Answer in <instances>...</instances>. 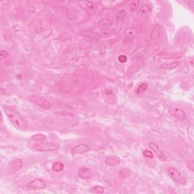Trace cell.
Instances as JSON below:
<instances>
[{"instance_id":"cell-1","label":"cell","mask_w":194,"mask_h":194,"mask_svg":"<svg viewBox=\"0 0 194 194\" xmlns=\"http://www.w3.org/2000/svg\"><path fill=\"white\" fill-rule=\"evenodd\" d=\"M3 110L7 118L15 128L19 130H22V131L26 130L28 128V125L26 121L24 120L22 115L19 112H17L15 109L12 108L11 107L5 106L3 108Z\"/></svg>"},{"instance_id":"cell-2","label":"cell","mask_w":194,"mask_h":194,"mask_svg":"<svg viewBox=\"0 0 194 194\" xmlns=\"http://www.w3.org/2000/svg\"><path fill=\"white\" fill-rule=\"evenodd\" d=\"M33 148L39 152H53L58 150L60 148L59 144L54 142H42L35 143L33 145Z\"/></svg>"},{"instance_id":"cell-3","label":"cell","mask_w":194,"mask_h":194,"mask_svg":"<svg viewBox=\"0 0 194 194\" xmlns=\"http://www.w3.org/2000/svg\"><path fill=\"white\" fill-rule=\"evenodd\" d=\"M168 175L175 183L184 185L187 183V179L181 175V172L174 167H170L168 169Z\"/></svg>"},{"instance_id":"cell-4","label":"cell","mask_w":194,"mask_h":194,"mask_svg":"<svg viewBox=\"0 0 194 194\" xmlns=\"http://www.w3.org/2000/svg\"><path fill=\"white\" fill-rule=\"evenodd\" d=\"M30 99L32 102H34L36 105H39L40 107L43 108L46 110L51 109L52 108V104L45 97L39 96H32L30 97Z\"/></svg>"},{"instance_id":"cell-5","label":"cell","mask_w":194,"mask_h":194,"mask_svg":"<svg viewBox=\"0 0 194 194\" xmlns=\"http://www.w3.org/2000/svg\"><path fill=\"white\" fill-rule=\"evenodd\" d=\"M26 188L28 190H44L46 188V183L44 180L37 178L30 181L26 184Z\"/></svg>"},{"instance_id":"cell-6","label":"cell","mask_w":194,"mask_h":194,"mask_svg":"<svg viewBox=\"0 0 194 194\" xmlns=\"http://www.w3.org/2000/svg\"><path fill=\"white\" fill-rule=\"evenodd\" d=\"M148 146H149V149L155 154V155L158 157V159H159V160L162 161V162H165V161L167 160L166 155L161 151L159 146L157 145L155 142H150L149 143Z\"/></svg>"},{"instance_id":"cell-7","label":"cell","mask_w":194,"mask_h":194,"mask_svg":"<svg viewBox=\"0 0 194 194\" xmlns=\"http://www.w3.org/2000/svg\"><path fill=\"white\" fill-rule=\"evenodd\" d=\"M170 114L180 121H184L187 118V115L184 111L179 107H172L170 109Z\"/></svg>"},{"instance_id":"cell-8","label":"cell","mask_w":194,"mask_h":194,"mask_svg":"<svg viewBox=\"0 0 194 194\" xmlns=\"http://www.w3.org/2000/svg\"><path fill=\"white\" fill-rule=\"evenodd\" d=\"M78 175L81 179L88 180L92 178L93 173L90 168H87V167H81L78 169Z\"/></svg>"},{"instance_id":"cell-9","label":"cell","mask_w":194,"mask_h":194,"mask_svg":"<svg viewBox=\"0 0 194 194\" xmlns=\"http://www.w3.org/2000/svg\"><path fill=\"white\" fill-rule=\"evenodd\" d=\"M90 150V147L87 144H80V145L75 146V147L72 149V154L76 155V154H84L88 152Z\"/></svg>"},{"instance_id":"cell-10","label":"cell","mask_w":194,"mask_h":194,"mask_svg":"<svg viewBox=\"0 0 194 194\" xmlns=\"http://www.w3.org/2000/svg\"><path fill=\"white\" fill-rule=\"evenodd\" d=\"M23 162L21 159H16L11 161L8 165V169L11 172H18L22 168Z\"/></svg>"},{"instance_id":"cell-11","label":"cell","mask_w":194,"mask_h":194,"mask_svg":"<svg viewBox=\"0 0 194 194\" xmlns=\"http://www.w3.org/2000/svg\"><path fill=\"white\" fill-rule=\"evenodd\" d=\"M121 160L118 156H115V155H112V156L107 157L106 159H105V163L107 165L111 167L115 166V165H119Z\"/></svg>"},{"instance_id":"cell-12","label":"cell","mask_w":194,"mask_h":194,"mask_svg":"<svg viewBox=\"0 0 194 194\" xmlns=\"http://www.w3.org/2000/svg\"><path fill=\"white\" fill-rule=\"evenodd\" d=\"M31 140L34 141L35 143H42L46 142L47 140V137L46 135L42 134H35L31 137Z\"/></svg>"},{"instance_id":"cell-13","label":"cell","mask_w":194,"mask_h":194,"mask_svg":"<svg viewBox=\"0 0 194 194\" xmlns=\"http://www.w3.org/2000/svg\"><path fill=\"white\" fill-rule=\"evenodd\" d=\"M161 34V27L159 24H156L155 27H154L153 30L152 31V33H151V38L152 39H155V38H159L160 37Z\"/></svg>"},{"instance_id":"cell-14","label":"cell","mask_w":194,"mask_h":194,"mask_svg":"<svg viewBox=\"0 0 194 194\" xmlns=\"http://www.w3.org/2000/svg\"><path fill=\"white\" fill-rule=\"evenodd\" d=\"M52 168L54 172H62V171L64 170V168H65V165L60 162H54V163L52 164Z\"/></svg>"},{"instance_id":"cell-15","label":"cell","mask_w":194,"mask_h":194,"mask_svg":"<svg viewBox=\"0 0 194 194\" xmlns=\"http://www.w3.org/2000/svg\"><path fill=\"white\" fill-rule=\"evenodd\" d=\"M152 10V5L149 3H144L140 6V11L143 14H146Z\"/></svg>"},{"instance_id":"cell-16","label":"cell","mask_w":194,"mask_h":194,"mask_svg":"<svg viewBox=\"0 0 194 194\" xmlns=\"http://www.w3.org/2000/svg\"><path fill=\"white\" fill-rule=\"evenodd\" d=\"M90 191L91 193H103L105 190H104L103 187L100 186V185H96V186L93 187Z\"/></svg>"},{"instance_id":"cell-17","label":"cell","mask_w":194,"mask_h":194,"mask_svg":"<svg viewBox=\"0 0 194 194\" xmlns=\"http://www.w3.org/2000/svg\"><path fill=\"white\" fill-rule=\"evenodd\" d=\"M140 1H132L130 4V8L131 11H136L138 8H140Z\"/></svg>"},{"instance_id":"cell-18","label":"cell","mask_w":194,"mask_h":194,"mask_svg":"<svg viewBox=\"0 0 194 194\" xmlns=\"http://www.w3.org/2000/svg\"><path fill=\"white\" fill-rule=\"evenodd\" d=\"M147 89H148L147 84H146V83H143V84H141L140 85V86L138 87L137 89V90H136L137 93L144 92V91H146Z\"/></svg>"},{"instance_id":"cell-19","label":"cell","mask_w":194,"mask_h":194,"mask_svg":"<svg viewBox=\"0 0 194 194\" xmlns=\"http://www.w3.org/2000/svg\"><path fill=\"white\" fill-rule=\"evenodd\" d=\"M143 155L144 157L148 158V159H153V153H152V152H151L150 150H149V149H146V150H144L143 152Z\"/></svg>"},{"instance_id":"cell-20","label":"cell","mask_w":194,"mask_h":194,"mask_svg":"<svg viewBox=\"0 0 194 194\" xmlns=\"http://www.w3.org/2000/svg\"><path fill=\"white\" fill-rule=\"evenodd\" d=\"M179 65V63L178 62H172V63L169 64V65H165L162 66V68H165V69H172V68H175Z\"/></svg>"},{"instance_id":"cell-21","label":"cell","mask_w":194,"mask_h":194,"mask_svg":"<svg viewBox=\"0 0 194 194\" xmlns=\"http://www.w3.org/2000/svg\"><path fill=\"white\" fill-rule=\"evenodd\" d=\"M8 55H9V54H8V52H6V51L5 50L0 51V59L1 60L5 59V58H6Z\"/></svg>"},{"instance_id":"cell-22","label":"cell","mask_w":194,"mask_h":194,"mask_svg":"<svg viewBox=\"0 0 194 194\" xmlns=\"http://www.w3.org/2000/svg\"><path fill=\"white\" fill-rule=\"evenodd\" d=\"M127 60H128V58H127L126 55H121L118 57V61H119L121 63H125V62H127Z\"/></svg>"},{"instance_id":"cell-23","label":"cell","mask_w":194,"mask_h":194,"mask_svg":"<svg viewBox=\"0 0 194 194\" xmlns=\"http://www.w3.org/2000/svg\"><path fill=\"white\" fill-rule=\"evenodd\" d=\"M187 167H188V168L190 170L191 172H193L194 171V161L191 160V161H190V162H188Z\"/></svg>"}]
</instances>
